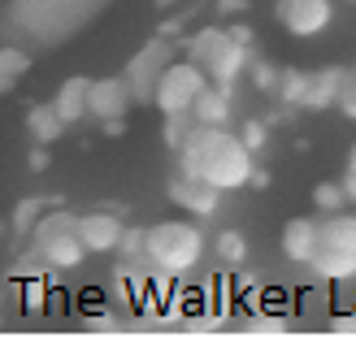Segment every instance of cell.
Segmentation results:
<instances>
[{
  "label": "cell",
  "instance_id": "20",
  "mask_svg": "<svg viewBox=\"0 0 356 338\" xmlns=\"http://www.w3.org/2000/svg\"><path fill=\"white\" fill-rule=\"evenodd\" d=\"M343 200H348V191H343V183H339V187H334V183H322V187L313 191V204H317V208H339Z\"/></svg>",
  "mask_w": 356,
  "mask_h": 338
},
{
  "label": "cell",
  "instance_id": "4",
  "mask_svg": "<svg viewBox=\"0 0 356 338\" xmlns=\"http://www.w3.org/2000/svg\"><path fill=\"white\" fill-rule=\"evenodd\" d=\"M243 48H248V44H239L230 31L209 26V31H200V35L191 40V61H200L218 83H230V78L243 69Z\"/></svg>",
  "mask_w": 356,
  "mask_h": 338
},
{
  "label": "cell",
  "instance_id": "30",
  "mask_svg": "<svg viewBox=\"0 0 356 338\" xmlns=\"http://www.w3.org/2000/svg\"><path fill=\"white\" fill-rule=\"evenodd\" d=\"M348 165H356V144H352V156H348Z\"/></svg>",
  "mask_w": 356,
  "mask_h": 338
},
{
  "label": "cell",
  "instance_id": "22",
  "mask_svg": "<svg viewBox=\"0 0 356 338\" xmlns=\"http://www.w3.org/2000/svg\"><path fill=\"white\" fill-rule=\"evenodd\" d=\"M252 78H257V87H261V92H274L282 74H274L270 65H252Z\"/></svg>",
  "mask_w": 356,
  "mask_h": 338
},
{
  "label": "cell",
  "instance_id": "13",
  "mask_svg": "<svg viewBox=\"0 0 356 338\" xmlns=\"http://www.w3.org/2000/svg\"><path fill=\"white\" fill-rule=\"evenodd\" d=\"M195 117L204 121V126H222L226 113H230V83H218V87H204L200 100H195Z\"/></svg>",
  "mask_w": 356,
  "mask_h": 338
},
{
  "label": "cell",
  "instance_id": "15",
  "mask_svg": "<svg viewBox=\"0 0 356 338\" xmlns=\"http://www.w3.org/2000/svg\"><path fill=\"white\" fill-rule=\"evenodd\" d=\"M322 243H326V247H343V252H356V217H343V212L326 217Z\"/></svg>",
  "mask_w": 356,
  "mask_h": 338
},
{
  "label": "cell",
  "instance_id": "14",
  "mask_svg": "<svg viewBox=\"0 0 356 338\" xmlns=\"http://www.w3.org/2000/svg\"><path fill=\"white\" fill-rule=\"evenodd\" d=\"M317 278H356V252H343V247H317L313 256Z\"/></svg>",
  "mask_w": 356,
  "mask_h": 338
},
{
  "label": "cell",
  "instance_id": "6",
  "mask_svg": "<svg viewBox=\"0 0 356 338\" xmlns=\"http://www.w3.org/2000/svg\"><path fill=\"white\" fill-rule=\"evenodd\" d=\"M330 17H334L330 0H278V22L291 35H300V40L322 35L330 26Z\"/></svg>",
  "mask_w": 356,
  "mask_h": 338
},
{
  "label": "cell",
  "instance_id": "26",
  "mask_svg": "<svg viewBox=\"0 0 356 338\" xmlns=\"http://www.w3.org/2000/svg\"><path fill=\"white\" fill-rule=\"evenodd\" d=\"M343 191H348V200H356V165H348L343 174Z\"/></svg>",
  "mask_w": 356,
  "mask_h": 338
},
{
  "label": "cell",
  "instance_id": "8",
  "mask_svg": "<svg viewBox=\"0 0 356 338\" xmlns=\"http://www.w3.org/2000/svg\"><path fill=\"white\" fill-rule=\"evenodd\" d=\"M317 247H322V226H317V221H309V217H296V221H287V226H282V252H287L291 260H305V264H313Z\"/></svg>",
  "mask_w": 356,
  "mask_h": 338
},
{
  "label": "cell",
  "instance_id": "18",
  "mask_svg": "<svg viewBox=\"0 0 356 338\" xmlns=\"http://www.w3.org/2000/svg\"><path fill=\"white\" fill-rule=\"evenodd\" d=\"M26 65H31V61H26V52H13V48L0 52V69H5V92L26 74Z\"/></svg>",
  "mask_w": 356,
  "mask_h": 338
},
{
  "label": "cell",
  "instance_id": "16",
  "mask_svg": "<svg viewBox=\"0 0 356 338\" xmlns=\"http://www.w3.org/2000/svg\"><path fill=\"white\" fill-rule=\"evenodd\" d=\"M26 126H31V135L40 139V144H52V139L61 135V126H65V121H61V113L52 109V104H48V109L40 104V109H31V113H26Z\"/></svg>",
  "mask_w": 356,
  "mask_h": 338
},
{
  "label": "cell",
  "instance_id": "2",
  "mask_svg": "<svg viewBox=\"0 0 356 338\" xmlns=\"http://www.w3.org/2000/svg\"><path fill=\"white\" fill-rule=\"evenodd\" d=\"M204 252V235L187 221H161L148 230V260L165 273H187Z\"/></svg>",
  "mask_w": 356,
  "mask_h": 338
},
{
  "label": "cell",
  "instance_id": "23",
  "mask_svg": "<svg viewBox=\"0 0 356 338\" xmlns=\"http://www.w3.org/2000/svg\"><path fill=\"white\" fill-rule=\"evenodd\" d=\"M243 144L248 148H261L265 144V126H261V121H248V126H243Z\"/></svg>",
  "mask_w": 356,
  "mask_h": 338
},
{
  "label": "cell",
  "instance_id": "25",
  "mask_svg": "<svg viewBox=\"0 0 356 338\" xmlns=\"http://www.w3.org/2000/svg\"><path fill=\"white\" fill-rule=\"evenodd\" d=\"M40 304H44V282L35 278V282H31V291H26V308H31V312H40Z\"/></svg>",
  "mask_w": 356,
  "mask_h": 338
},
{
  "label": "cell",
  "instance_id": "17",
  "mask_svg": "<svg viewBox=\"0 0 356 338\" xmlns=\"http://www.w3.org/2000/svg\"><path fill=\"white\" fill-rule=\"evenodd\" d=\"M309 92V78L300 74V69H282V78H278V96L287 100V104H300Z\"/></svg>",
  "mask_w": 356,
  "mask_h": 338
},
{
  "label": "cell",
  "instance_id": "24",
  "mask_svg": "<svg viewBox=\"0 0 356 338\" xmlns=\"http://www.w3.org/2000/svg\"><path fill=\"white\" fill-rule=\"evenodd\" d=\"M339 109H343V113L356 121V83H348V87H343V96H339Z\"/></svg>",
  "mask_w": 356,
  "mask_h": 338
},
{
  "label": "cell",
  "instance_id": "10",
  "mask_svg": "<svg viewBox=\"0 0 356 338\" xmlns=\"http://www.w3.org/2000/svg\"><path fill=\"white\" fill-rule=\"evenodd\" d=\"M170 195L178 204H187L191 212H200V217H209L213 208H218V187H209V183H191V178H183V183H174L170 187Z\"/></svg>",
  "mask_w": 356,
  "mask_h": 338
},
{
  "label": "cell",
  "instance_id": "28",
  "mask_svg": "<svg viewBox=\"0 0 356 338\" xmlns=\"http://www.w3.org/2000/svg\"><path fill=\"white\" fill-rule=\"evenodd\" d=\"M230 35H235L239 44H248V40H252V31H248V26H230Z\"/></svg>",
  "mask_w": 356,
  "mask_h": 338
},
{
  "label": "cell",
  "instance_id": "7",
  "mask_svg": "<svg viewBox=\"0 0 356 338\" xmlns=\"http://www.w3.org/2000/svg\"><path fill=\"white\" fill-rule=\"evenodd\" d=\"M79 235L87 243V252H113V247H122L127 230L118 226L113 212H87V217H79Z\"/></svg>",
  "mask_w": 356,
  "mask_h": 338
},
{
  "label": "cell",
  "instance_id": "9",
  "mask_svg": "<svg viewBox=\"0 0 356 338\" xmlns=\"http://www.w3.org/2000/svg\"><path fill=\"white\" fill-rule=\"evenodd\" d=\"M52 109L61 113L65 126H70V121H79L83 113H92V83H87V78H65L57 100H52Z\"/></svg>",
  "mask_w": 356,
  "mask_h": 338
},
{
  "label": "cell",
  "instance_id": "29",
  "mask_svg": "<svg viewBox=\"0 0 356 338\" xmlns=\"http://www.w3.org/2000/svg\"><path fill=\"white\" fill-rule=\"evenodd\" d=\"M243 9V0H222V13H239Z\"/></svg>",
  "mask_w": 356,
  "mask_h": 338
},
{
  "label": "cell",
  "instance_id": "19",
  "mask_svg": "<svg viewBox=\"0 0 356 338\" xmlns=\"http://www.w3.org/2000/svg\"><path fill=\"white\" fill-rule=\"evenodd\" d=\"M218 256L222 260H243L248 256V247H243V235H235V230H222V239H218Z\"/></svg>",
  "mask_w": 356,
  "mask_h": 338
},
{
  "label": "cell",
  "instance_id": "5",
  "mask_svg": "<svg viewBox=\"0 0 356 338\" xmlns=\"http://www.w3.org/2000/svg\"><path fill=\"white\" fill-rule=\"evenodd\" d=\"M40 252L48 256L52 269H74L83 260V252H87V243L79 235V221L65 217V212H52V217L40 226Z\"/></svg>",
  "mask_w": 356,
  "mask_h": 338
},
{
  "label": "cell",
  "instance_id": "21",
  "mask_svg": "<svg viewBox=\"0 0 356 338\" xmlns=\"http://www.w3.org/2000/svg\"><path fill=\"white\" fill-rule=\"evenodd\" d=\"M122 252H127V256L148 252V230H127V235H122Z\"/></svg>",
  "mask_w": 356,
  "mask_h": 338
},
{
  "label": "cell",
  "instance_id": "3",
  "mask_svg": "<svg viewBox=\"0 0 356 338\" xmlns=\"http://www.w3.org/2000/svg\"><path fill=\"white\" fill-rule=\"evenodd\" d=\"M204 74L209 69L200 61L170 65L161 74V83H156V109H161L165 117H178V113L195 109V100H200V92H204Z\"/></svg>",
  "mask_w": 356,
  "mask_h": 338
},
{
  "label": "cell",
  "instance_id": "12",
  "mask_svg": "<svg viewBox=\"0 0 356 338\" xmlns=\"http://www.w3.org/2000/svg\"><path fill=\"white\" fill-rule=\"evenodd\" d=\"M122 109H127V83H118V78L92 83V113L96 117H122Z\"/></svg>",
  "mask_w": 356,
  "mask_h": 338
},
{
  "label": "cell",
  "instance_id": "11",
  "mask_svg": "<svg viewBox=\"0 0 356 338\" xmlns=\"http://www.w3.org/2000/svg\"><path fill=\"white\" fill-rule=\"evenodd\" d=\"M343 74L339 69H326V74H317V78H309V92H305V109H326V104H339V96H343Z\"/></svg>",
  "mask_w": 356,
  "mask_h": 338
},
{
  "label": "cell",
  "instance_id": "27",
  "mask_svg": "<svg viewBox=\"0 0 356 338\" xmlns=\"http://www.w3.org/2000/svg\"><path fill=\"white\" fill-rule=\"evenodd\" d=\"M44 165H48V152L35 148V152H31V169H44Z\"/></svg>",
  "mask_w": 356,
  "mask_h": 338
},
{
  "label": "cell",
  "instance_id": "1",
  "mask_svg": "<svg viewBox=\"0 0 356 338\" xmlns=\"http://www.w3.org/2000/svg\"><path fill=\"white\" fill-rule=\"evenodd\" d=\"M183 178L191 183H209L218 191H235L252 183V148L243 139L222 135V126L187 130L183 139Z\"/></svg>",
  "mask_w": 356,
  "mask_h": 338
}]
</instances>
